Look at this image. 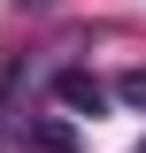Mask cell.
I'll use <instances>...</instances> for the list:
<instances>
[{
  "label": "cell",
  "mask_w": 146,
  "mask_h": 153,
  "mask_svg": "<svg viewBox=\"0 0 146 153\" xmlns=\"http://www.w3.org/2000/svg\"><path fill=\"white\" fill-rule=\"evenodd\" d=\"M54 100L69 115H108V84H100L92 69H54Z\"/></svg>",
  "instance_id": "6da1fadb"
},
{
  "label": "cell",
  "mask_w": 146,
  "mask_h": 153,
  "mask_svg": "<svg viewBox=\"0 0 146 153\" xmlns=\"http://www.w3.org/2000/svg\"><path fill=\"white\" fill-rule=\"evenodd\" d=\"M23 146L31 153H85L77 130H69V115H31V123H23Z\"/></svg>",
  "instance_id": "7a4b0ae2"
},
{
  "label": "cell",
  "mask_w": 146,
  "mask_h": 153,
  "mask_svg": "<svg viewBox=\"0 0 146 153\" xmlns=\"http://www.w3.org/2000/svg\"><path fill=\"white\" fill-rule=\"evenodd\" d=\"M115 100H123V107H146V69H123V76H115Z\"/></svg>",
  "instance_id": "3957f363"
},
{
  "label": "cell",
  "mask_w": 146,
  "mask_h": 153,
  "mask_svg": "<svg viewBox=\"0 0 146 153\" xmlns=\"http://www.w3.org/2000/svg\"><path fill=\"white\" fill-rule=\"evenodd\" d=\"M138 153H146V146H138Z\"/></svg>",
  "instance_id": "277c9868"
}]
</instances>
